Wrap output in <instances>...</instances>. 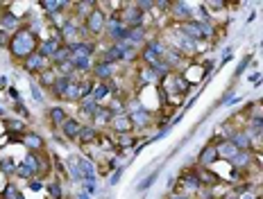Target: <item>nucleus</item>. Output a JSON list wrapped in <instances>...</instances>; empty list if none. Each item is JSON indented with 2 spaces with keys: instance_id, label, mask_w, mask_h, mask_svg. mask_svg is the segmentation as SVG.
Here are the masks:
<instances>
[{
  "instance_id": "nucleus-28",
  "label": "nucleus",
  "mask_w": 263,
  "mask_h": 199,
  "mask_svg": "<svg viewBox=\"0 0 263 199\" xmlns=\"http://www.w3.org/2000/svg\"><path fill=\"white\" fill-rule=\"evenodd\" d=\"M109 93H111V88H109L107 82H96V86H93V91H91V97L96 99V102H102V99H107Z\"/></svg>"
},
{
  "instance_id": "nucleus-10",
  "label": "nucleus",
  "mask_w": 263,
  "mask_h": 199,
  "mask_svg": "<svg viewBox=\"0 0 263 199\" xmlns=\"http://www.w3.org/2000/svg\"><path fill=\"white\" fill-rule=\"evenodd\" d=\"M168 12H171L173 18L179 21V25L193 21V7H191L189 3H171V9H168Z\"/></svg>"
},
{
  "instance_id": "nucleus-21",
  "label": "nucleus",
  "mask_w": 263,
  "mask_h": 199,
  "mask_svg": "<svg viewBox=\"0 0 263 199\" xmlns=\"http://www.w3.org/2000/svg\"><path fill=\"white\" fill-rule=\"evenodd\" d=\"M70 3H66V0H41L39 7L46 9L48 14H62L66 7H68Z\"/></svg>"
},
{
  "instance_id": "nucleus-49",
  "label": "nucleus",
  "mask_w": 263,
  "mask_h": 199,
  "mask_svg": "<svg viewBox=\"0 0 263 199\" xmlns=\"http://www.w3.org/2000/svg\"><path fill=\"white\" fill-rule=\"evenodd\" d=\"M32 93H34V97L39 99V102H43V95L39 93V82H32Z\"/></svg>"
},
{
  "instance_id": "nucleus-41",
  "label": "nucleus",
  "mask_w": 263,
  "mask_h": 199,
  "mask_svg": "<svg viewBox=\"0 0 263 199\" xmlns=\"http://www.w3.org/2000/svg\"><path fill=\"white\" fill-rule=\"evenodd\" d=\"M197 179H200V184H204V186H213L218 181V176H213L209 170H200V172H197Z\"/></svg>"
},
{
  "instance_id": "nucleus-45",
  "label": "nucleus",
  "mask_w": 263,
  "mask_h": 199,
  "mask_svg": "<svg viewBox=\"0 0 263 199\" xmlns=\"http://www.w3.org/2000/svg\"><path fill=\"white\" fill-rule=\"evenodd\" d=\"M16 168H18V165H16L12 158H7V161L0 163V170H3V172H7V174H12V172L16 174Z\"/></svg>"
},
{
  "instance_id": "nucleus-5",
  "label": "nucleus",
  "mask_w": 263,
  "mask_h": 199,
  "mask_svg": "<svg viewBox=\"0 0 263 199\" xmlns=\"http://www.w3.org/2000/svg\"><path fill=\"white\" fill-rule=\"evenodd\" d=\"M84 27H86V32H89L91 36H100V34H105V27H107V16L102 9H93V12L89 14V18L84 21Z\"/></svg>"
},
{
  "instance_id": "nucleus-50",
  "label": "nucleus",
  "mask_w": 263,
  "mask_h": 199,
  "mask_svg": "<svg viewBox=\"0 0 263 199\" xmlns=\"http://www.w3.org/2000/svg\"><path fill=\"white\" fill-rule=\"evenodd\" d=\"M50 192H52V197H54V199L62 197V186H59V184H52V186H50Z\"/></svg>"
},
{
  "instance_id": "nucleus-42",
  "label": "nucleus",
  "mask_w": 263,
  "mask_h": 199,
  "mask_svg": "<svg viewBox=\"0 0 263 199\" xmlns=\"http://www.w3.org/2000/svg\"><path fill=\"white\" fill-rule=\"evenodd\" d=\"M68 168H70V176H73V179L84 181V176H82V170H80V165H78V158H70V161H68Z\"/></svg>"
},
{
  "instance_id": "nucleus-25",
  "label": "nucleus",
  "mask_w": 263,
  "mask_h": 199,
  "mask_svg": "<svg viewBox=\"0 0 263 199\" xmlns=\"http://www.w3.org/2000/svg\"><path fill=\"white\" fill-rule=\"evenodd\" d=\"M216 161H218V149H216V145H206L200 152V165H202V168H206V165H211V163H216Z\"/></svg>"
},
{
  "instance_id": "nucleus-12",
  "label": "nucleus",
  "mask_w": 263,
  "mask_h": 199,
  "mask_svg": "<svg viewBox=\"0 0 263 199\" xmlns=\"http://www.w3.org/2000/svg\"><path fill=\"white\" fill-rule=\"evenodd\" d=\"M62 46H64L62 38H59V36H50V38H46V41L39 43V54H41V57H46L48 62H52V57L57 54V50Z\"/></svg>"
},
{
  "instance_id": "nucleus-48",
  "label": "nucleus",
  "mask_w": 263,
  "mask_h": 199,
  "mask_svg": "<svg viewBox=\"0 0 263 199\" xmlns=\"http://www.w3.org/2000/svg\"><path fill=\"white\" fill-rule=\"evenodd\" d=\"M136 7H139L141 9V12H147V9H152V7H155V0H139V3H136Z\"/></svg>"
},
{
  "instance_id": "nucleus-11",
  "label": "nucleus",
  "mask_w": 263,
  "mask_h": 199,
  "mask_svg": "<svg viewBox=\"0 0 263 199\" xmlns=\"http://www.w3.org/2000/svg\"><path fill=\"white\" fill-rule=\"evenodd\" d=\"M114 73H116V64H109L105 62V59H100V62H96V66H93V77L100 82H109L114 77Z\"/></svg>"
},
{
  "instance_id": "nucleus-29",
  "label": "nucleus",
  "mask_w": 263,
  "mask_h": 199,
  "mask_svg": "<svg viewBox=\"0 0 263 199\" xmlns=\"http://www.w3.org/2000/svg\"><path fill=\"white\" fill-rule=\"evenodd\" d=\"M179 184H182L186 190H200V186H202L200 179H197V172H184Z\"/></svg>"
},
{
  "instance_id": "nucleus-52",
  "label": "nucleus",
  "mask_w": 263,
  "mask_h": 199,
  "mask_svg": "<svg viewBox=\"0 0 263 199\" xmlns=\"http://www.w3.org/2000/svg\"><path fill=\"white\" fill-rule=\"evenodd\" d=\"M9 127H12V129H23V125L21 123H9Z\"/></svg>"
},
{
  "instance_id": "nucleus-31",
  "label": "nucleus",
  "mask_w": 263,
  "mask_h": 199,
  "mask_svg": "<svg viewBox=\"0 0 263 199\" xmlns=\"http://www.w3.org/2000/svg\"><path fill=\"white\" fill-rule=\"evenodd\" d=\"M48 115H50V123H52V127H59L62 129V125L68 120V115H66V111L62 107H52L50 111H48Z\"/></svg>"
},
{
  "instance_id": "nucleus-33",
  "label": "nucleus",
  "mask_w": 263,
  "mask_h": 199,
  "mask_svg": "<svg viewBox=\"0 0 263 199\" xmlns=\"http://www.w3.org/2000/svg\"><path fill=\"white\" fill-rule=\"evenodd\" d=\"M78 165L82 170V176H84V181H96V168H93L91 161H86V158H78Z\"/></svg>"
},
{
  "instance_id": "nucleus-23",
  "label": "nucleus",
  "mask_w": 263,
  "mask_h": 199,
  "mask_svg": "<svg viewBox=\"0 0 263 199\" xmlns=\"http://www.w3.org/2000/svg\"><path fill=\"white\" fill-rule=\"evenodd\" d=\"M23 163L32 170V172H34V176H43V174H46V170L41 168V158H39V154L30 152V154L25 156V161H23Z\"/></svg>"
},
{
  "instance_id": "nucleus-24",
  "label": "nucleus",
  "mask_w": 263,
  "mask_h": 199,
  "mask_svg": "<svg viewBox=\"0 0 263 199\" xmlns=\"http://www.w3.org/2000/svg\"><path fill=\"white\" fill-rule=\"evenodd\" d=\"M78 141L82 143V145H89V143L98 141V129H96V127H93V125H82Z\"/></svg>"
},
{
  "instance_id": "nucleus-47",
  "label": "nucleus",
  "mask_w": 263,
  "mask_h": 199,
  "mask_svg": "<svg viewBox=\"0 0 263 199\" xmlns=\"http://www.w3.org/2000/svg\"><path fill=\"white\" fill-rule=\"evenodd\" d=\"M155 179H157V172H152L150 176H145L143 181H141V186H139V190L143 192V190H147V188H150L152 184H155Z\"/></svg>"
},
{
  "instance_id": "nucleus-51",
  "label": "nucleus",
  "mask_w": 263,
  "mask_h": 199,
  "mask_svg": "<svg viewBox=\"0 0 263 199\" xmlns=\"http://www.w3.org/2000/svg\"><path fill=\"white\" fill-rule=\"evenodd\" d=\"M30 188H32V190H39L41 184H39V181H36V179H30Z\"/></svg>"
},
{
  "instance_id": "nucleus-7",
  "label": "nucleus",
  "mask_w": 263,
  "mask_h": 199,
  "mask_svg": "<svg viewBox=\"0 0 263 199\" xmlns=\"http://www.w3.org/2000/svg\"><path fill=\"white\" fill-rule=\"evenodd\" d=\"M118 18L123 21L127 30L129 27H143V12L136 7V3L134 5H125V7L118 12Z\"/></svg>"
},
{
  "instance_id": "nucleus-6",
  "label": "nucleus",
  "mask_w": 263,
  "mask_h": 199,
  "mask_svg": "<svg viewBox=\"0 0 263 199\" xmlns=\"http://www.w3.org/2000/svg\"><path fill=\"white\" fill-rule=\"evenodd\" d=\"M125 34H127V27L118 18V14H114L111 18H107V27H105V36L109 38V43H118L125 41Z\"/></svg>"
},
{
  "instance_id": "nucleus-43",
  "label": "nucleus",
  "mask_w": 263,
  "mask_h": 199,
  "mask_svg": "<svg viewBox=\"0 0 263 199\" xmlns=\"http://www.w3.org/2000/svg\"><path fill=\"white\" fill-rule=\"evenodd\" d=\"M116 141H118V145H120V147H132V145L136 143V138L132 136V134H118Z\"/></svg>"
},
{
  "instance_id": "nucleus-4",
  "label": "nucleus",
  "mask_w": 263,
  "mask_h": 199,
  "mask_svg": "<svg viewBox=\"0 0 263 199\" xmlns=\"http://www.w3.org/2000/svg\"><path fill=\"white\" fill-rule=\"evenodd\" d=\"M127 115H129L132 127H134V129H145V127H150V123H152V113L147 111V109L141 107L139 99L127 102Z\"/></svg>"
},
{
  "instance_id": "nucleus-18",
  "label": "nucleus",
  "mask_w": 263,
  "mask_h": 199,
  "mask_svg": "<svg viewBox=\"0 0 263 199\" xmlns=\"http://www.w3.org/2000/svg\"><path fill=\"white\" fill-rule=\"evenodd\" d=\"M216 149H218V158H224V161H229V163H232V158L238 154V149H236V145H234L232 141H222V143H218Z\"/></svg>"
},
{
  "instance_id": "nucleus-2",
  "label": "nucleus",
  "mask_w": 263,
  "mask_h": 199,
  "mask_svg": "<svg viewBox=\"0 0 263 199\" xmlns=\"http://www.w3.org/2000/svg\"><path fill=\"white\" fill-rule=\"evenodd\" d=\"M179 32L191 38V41H202V38H211L213 36V25L209 23V21H189V23H182L177 27Z\"/></svg>"
},
{
  "instance_id": "nucleus-14",
  "label": "nucleus",
  "mask_w": 263,
  "mask_h": 199,
  "mask_svg": "<svg viewBox=\"0 0 263 199\" xmlns=\"http://www.w3.org/2000/svg\"><path fill=\"white\" fill-rule=\"evenodd\" d=\"M70 52H73V57H93V52H96V43L93 41H75L70 43Z\"/></svg>"
},
{
  "instance_id": "nucleus-35",
  "label": "nucleus",
  "mask_w": 263,
  "mask_h": 199,
  "mask_svg": "<svg viewBox=\"0 0 263 199\" xmlns=\"http://www.w3.org/2000/svg\"><path fill=\"white\" fill-rule=\"evenodd\" d=\"M98 107H100V102H96V99H93L91 95L84 97V99L80 102V111L84 113V115H89V118H93V113H96Z\"/></svg>"
},
{
  "instance_id": "nucleus-8",
  "label": "nucleus",
  "mask_w": 263,
  "mask_h": 199,
  "mask_svg": "<svg viewBox=\"0 0 263 199\" xmlns=\"http://www.w3.org/2000/svg\"><path fill=\"white\" fill-rule=\"evenodd\" d=\"M59 38H62L64 46H70V43L80 41V27H78V21L75 18H66L62 25H59Z\"/></svg>"
},
{
  "instance_id": "nucleus-36",
  "label": "nucleus",
  "mask_w": 263,
  "mask_h": 199,
  "mask_svg": "<svg viewBox=\"0 0 263 199\" xmlns=\"http://www.w3.org/2000/svg\"><path fill=\"white\" fill-rule=\"evenodd\" d=\"M57 70H54L52 68V66H50V68H48V70H43V73L39 75V82H41V86H46V88H52L54 86V82H57Z\"/></svg>"
},
{
  "instance_id": "nucleus-32",
  "label": "nucleus",
  "mask_w": 263,
  "mask_h": 199,
  "mask_svg": "<svg viewBox=\"0 0 263 199\" xmlns=\"http://www.w3.org/2000/svg\"><path fill=\"white\" fill-rule=\"evenodd\" d=\"M70 59H73V52H70V48L68 46H62L57 50V54L52 57V62H50V66H59V64H68Z\"/></svg>"
},
{
  "instance_id": "nucleus-27",
  "label": "nucleus",
  "mask_w": 263,
  "mask_h": 199,
  "mask_svg": "<svg viewBox=\"0 0 263 199\" xmlns=\"http://www.w3.org/2000/svg\"><path fill=\"white\" fill-rule=\"evenodd\" d=\"M93 120H96L98 125H111V120H114V113L109 111V109L105 107V104H100V107L96 109V113H93Z\"/></svg>"
},
{
  "instance_id": "nucleus-40",
  "label": "nucleus",
  "mask_w": 263,
  "mask_h": 199,
  "mask_svg": "<svg viewBox=\"0 0 263 199\" xmlns=\"http://www.w3.org/2000/svg\"><path fill=\"white\" fill-rule=\"evenodd\" d=\"M157 79H161V77H159L152 68L143 66V70H141V82H143V84H152V82H157Z\"/></svg>"
},
{
  "instance_id": "nucleus-53",
  "label": "nucleus",
  "mask_w": 263,
  "mask_h": 199,
  "mask_svg": "<svg viewBox=\"0 0 263 199\" xmlns=\"http://www.w3.org/2000/svg\"><path fill=\"white\" fill-rule=\"evenodd\" d=\"M118 176H120V170H116V174L111 176V184H116V181H118Z\"/></svg>"
},
{
  "instance_id": "nucleus-19",
  "label": "nucleus",
  "mask_w": 263,
  "mask_h": 199,
  "mask_svg": "<svg viewBox=\"0 0 263 199\" xmlns=\"http://www.w3.org/2000/svg\"><path fill=\"white\" fill-rule=\"evenodd\" d=\"M70 64H73V68L78 70V75H89L93 73V57H73L70 59Z\"/></svg>"
},
{
  "instance_id": "nucleus-34",
  "label": "nucleus",
  "mask_w": 263,
  "mask_h": 199,
  "mask_svg": "<svg viewBox=\"0 0 263 199\" xmlns=\"http://www.w3.org/2000/svg\"><path fill=\"white\" fill-rule=\"evenodd\" d=\"M70 77H57V82H54V86L50 88V93L54 97H64V93H66V88L70 86Z\"/></svg>"
},
{
  "instance_id": "nucleus-37",
  "label": "nucleus",
  "mask_w": 263,
  "mask_h": 199,
  "mask_svg": "<svg viewBox=\"0 0 263 199\" xmlns=\"http://www.w3.org/2000/svg\"><path fill=\"white\" fill-rule=\"evenodd\" d=\"M0 21H3V27L5 30H16V27L21 25V21H18V16H14L9 9H5L3 16H0Z\"/></svg>"
},
{
  "instance_id": "nucleus-3",
  "label": "nucleus",
  "mask_w": 263,
  "mask_h": 199,
  "mask_svg": "<svg viewBox=\"0 0 263 199\" xmlns=\"http://www.w3.org/2000/svg\"><path fill=\"white\" fill-rule=\"evenodd\" d=\"M166 43L159 41V38H150V41L141 50V59H143L145 66H155L159 62H163V54H166Z\"/></svg>"
},
{
  "instance_id": "nucleus-22",
  "label": "nucleus",
  "mask_w": 263,
  "mask_h": 199,
  "mask_svg": "<svg viewBox=\"0 0 263 199\" xmlns=\"http://www.w3.org/2000/svg\"><path fill=\"white\" fill-rule=\"evenodd\" d=\"M102 59L109 64H118L123 62V50H120L116 43H109V46L105 48V52H102Z\"/></svg>"
},
{
  "instance_id": "nucleus-15",
  "label": "nucleus",
  "mask_w": 263,
  "mask_h": 199,
  "mask_svg": "<svg viewBox=\"0 0 263 199\" xmlns=\"http://www.w3.org/2000/svg\"><path fill=\"white\" fill-rule=\"evenodd\" d=\"M82 97H84V93H82V82L80 79H73L70 82V86L66 88V93H64V102H82Z\"/></svg>"
},
{
  "instance_id": "nucleus-30",
  "label": "nucleus",
  "mask_w": 263,
  "mask_h": 199,
  "mask_svg": "<svg viewBox=\"0 0 263 199\" xmlns=\"http://www.w3.org/2000/svg\"><path fill=\"white\" fill-rule=\"evenodd\" d=\"M73 7H75V14H78L80 18H84V21H86V18H89V14L98 7V5L93 3V0H84V3H75Z\"/></svg>"
},
{
  "instance_id": "nucleus-46",
  "label": "nucleus",
  "mask_w": 263,
  "mask_h": 199,
  "mask_svg": "<svg viewBox=\"0 0 263 199\" xmlns=\"http://www.w3.org/2000/svg\"><path fill=\"white\" fill-rule=\"evenodd\" d=\"M16 174H18V176H23V179H34V172H32V170L27 168L25 163H23V165H18V168H16Z\"/></svg>"
},
{
  "instance_id": "nucleus-17",
  "label": "nucleus",
  "mask_w": 263,
  "mask_h": 199,
  "mask_svg": "<svg viewBox=\"0 0 263 199\" xmlns=\"http://www.w3.org/2000/svg\"><path fill=\"white\" fill-rule=\"evenodd\" d=\"M80 129H82V123H80L78 118H68V120H66V123L62 125V134L68 138V141H78Z\"/></svg>"
},
{
  "instance_id": "nucleus-38",
  "label": "nucleus",
  "mask_w": 263,
  "mask_h": 199,
  "mask_svg": "<svg viewBox=\"0 0 263 199\" xmlns=\"http://www.w3.org/2000/svg\"><path fill=\"white\" fill-rule=\"evenodd\" d=\"M248 134L250 138L263 134V115H254V118L250 120V127H248Z\"/></svg>"
},
{
  "instance_id": "nucleus-39",
  "label": "nucleus",
  "mask_w": 263,
  "mask_h": 199,
  "mask_svg": "<svg viewBox=\"0 0 263 199\" xmlns=\"http://www.w3.org/2000/svg\"><path fill=\"white\" fill-rule=\"evenodd\" d=\"M250 163H252V154H250V152H240V149H238L236 156L232 158V165H234V168H248Z\"/></svg>"
},
{
  "instance_id": "nucleus-20",
  "label": "nucleus",
  "mask_w": 263,
  "mask_h": 199,
  "mask_svg": "<svg viewBox=\"0 0 263 199\" xmlns=\"http://www.w3.org/2000/svg\"><path fill=\"white\" fill-rule=\"evenodd\" d=\"M229 141L236 145V149H240V152H250V147H252V138L248 131H234L232 138Z\"/></svg>"
},
{
  "instance_id": "nucleus-13",
  "label": "nucleus",
  "mask_w": 263,
  "mask_h": 199,
  "mask_svg": "<svg viewBox=\"0 0 263 199\" xmlns=\"http://www.w3.org/2000/svg\"><path fill=\"white\" fill-rule=\"evenodd\" d=\"M125 41L134 48H143L147 43V30L145 27H129L127 34H125Z\"/></svg>"
},
{
  "instance_id": "nucleus-26",
  "label": "nucleus",
  "mask_w": 263,
  "mask_h": 199,
  "mask_svg": "<svg viewBox=\"0 0 263 199\" xmlns=\"http://www.w3.org/2000/svg\"><path fill=\"white\" fill-rule=\"evenodd\" d=\"M23 145L30 149V152H36V149H43V138L39 134H23Z\"/></svg>"
},
{
  "instance_id": "nucleus-1",
  "label": "nucleus",
  "mask_w": 263,
  "mask_h": 199,
  "mask_svg": "<svg viewBox=\"0 0 263 199\" xmlns=\"http://www.w3.org/2000/svg\"><path fill=\"white\" fill-rule=\"evenodd\" d=\"M9 52L16 62H25L30 54H34L39 50V38L30 30V27H21L14 32V36L9 38Z\"/></svg>"
},
{
  "instance_id": "nucleus-16",
  "label": "nucleus",
  "mask_w": 263,
  "mask_h": 199,
  "mask_svg": "<svg viewBox=\"0 0 263 199\" xmlns=\"http://www.w3.org/2000/svg\"><path fill=\"white\" fill-rule=\"evenodd\" d=\"M111 127H114V131L116 134H132V120H129V115L127 113H120V115H114V120H111Z\"/></svg>"
},
{
  "instance_id": "nucleus-55",
  "label": "nucleus",
  "mask_w": 263,
  "mask_h": 199,
  "mask_svg": "<svg viewBox=\"0 0 263 199\" xmlns=\"http://www.w3.org/2000/svg\"><path fill=\"white\" fill-rule=\"evenodd\" d=\"M80 199H89V197H86V195H80Z\"/></svg>"
},
{
  "instance_id": "nucleus-54",
  "label": "nucleus",
  "mask_w": 263,
  "mask_h": 199,
  "mask_svg": "<svg viewBox=\"0 0 263 199\" xmlns=\"http://www.w3.org/2000/svg\"><path fill=\"white\" fill-rule=\"evenodd\" d=\"M171 199H189L186 195H175V197H171Z\"/></svg>"
},
{
  "instance_id": "nucleus-9",
  "label": "nucleus",
  "mask_w": 263,
  "mask_h": 199,
  "mask_svg": "<svg viewBox=\"0 0 263 199\" xmlns=\"http://www.w3.org/2000/svg\"><path fill=\"white\" fill-rule=\"evenodd\" d=\"M23 68H25L30 75H41L43 70L50 68V62H48L46 57H41L39 50H36L34 54H30V57H27L25 62H23Z\"/></svg>"
},
{
  "instance_id": "nucleus-44",
  "label": "nucleus",
  "mask_w": 263,
  "mask_h": 199,
  "mask_svg": "<svg viewBox=\"0 0 263 199\" xmlns=\"http://www.w3.org/2000/svg\"><path fill=\"white\" fill-rule=\"evenodd\" d=\"M5 199H25V197H23V192L16 190L14 186H7L5 188Z\"/></svg>"
}]
</instances>
